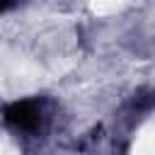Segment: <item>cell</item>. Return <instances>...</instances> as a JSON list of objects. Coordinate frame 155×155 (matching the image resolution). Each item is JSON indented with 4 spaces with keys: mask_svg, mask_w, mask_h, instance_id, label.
Here are the masks:
<instances>
[{
    "mask_svg": "<svg viewBox=\"0 0 155 155\" xmlns=\"http://www.w3.org/2000/svg\"><path fill=\"white\" fill-rule=\"evenodd\" d=\"M2 119L17 131H34L41 124V104L36 99H15L5 107Z\"/></svg>",
    "mask_w": 155,
    "mask_h": 155,
    "instance_id": "obj_1",
    "label": "cell"
},
{
    "mask_svg": "<svg viewBox=\"0 0 155 155\" xmlns=\"http://www.w3.org/2000/svg\"><path fill=\"white\" fill-rule=\"evenodd\" d=\"M15 2H17V0H0V15H2V12H7V10H12V7H15Z\"/></svg>",
    "mask_w": 155,
    "mask_h": 155,
    "instance_id": "obj_2",
    "label": "cell"
}]
</instances>
